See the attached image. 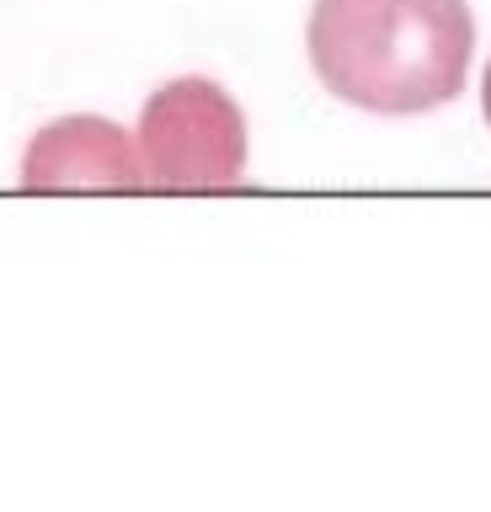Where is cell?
<instances>
[{
  "label": "cell",
  "mask_w": 491,
  "mask_h": 512,
  "mask_svg": "<svg viewBox=\"0 0 491 512\" xmlns=\"http://www.w3.org/2000/svg\"><path fill=\"white\" fill-rule=\"evenodd\" d=\"M305 48L337 102L417 118L465 91L475 16L465 0H315Z\"/></svg>",
  "instance_id": "obj_1"
},
{
  "label": "cell",
  "mask_w": 491,
  "mask_h": 512,
  "mask_svg": "<svg viewBox=\"0 0 491 512\" xmlns=\"http://www.w3.org/2000/svg\"><path fill=\"white\" fill-rule=\"evenodd\" d=\"M145 187L214 192L246 176V112L225 86L203 75L166 80L134 128Z\"/></svg>",
  "instance_id": "obj_2"
},
{
  "label": "cell",
  "mask_w": 491,
  "mask_h": 512,
  "mask_svg": "<svg viewBox=\"0 0 491 512\" xmlns=\"http://www.w3.org/2000/svg\"><path fill=\"white\" fill-rule=\"evenodd\" d=\"M27 192H134L145 187L139 144L107 118H59L22 155Z\"/></svg>",
  "instance_id": "obj_3"
},
{
  "label": "cell",
  "mask_w": 491,
  "mask_h": 512,
  "mask_svg": "<svg viewBox=\"0 0 491 512\" xmlns=\"http://www.w3.org/2000/svg\"><path fill=\"white\" fill-rule=\"evenodd\" d=\"M481 112H486V123H491V64H486V75H481Z\"/></svg>",
  "instance_id": "obj_4"
}]
</instances>
